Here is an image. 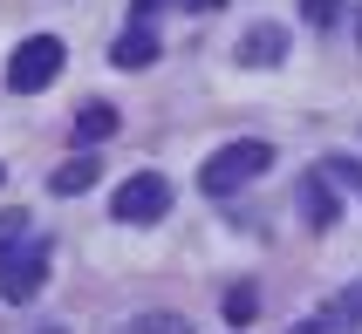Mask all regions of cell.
Masks as SVG:
<instances>
[{
    "label": "cell",
    "mask_w": 362,
    "mask_h": 334,
    "mask_svg": "<svg viewBox=\"0 0 362 334\" xmlns=\"http://www.w3.org/2000/svg\"><path fill=\"white\" fill-rule=\"evenodd\" d=\"M274 164V143H260V137H240V143H226V150H212L205 157V171H199V191L205 198H233L240 184H253V177Z\"/></svg>",
    "instance_id": "1"
},
{
    "label": "cell",
    "mask_w": 362,
    "mask_h": 334,
    "mask_svg": "<svg viewBox=\"0 0 362 334\" xmlns=\"http://www.w3.org/2000/svg\"><path fill=\"white\" fill-rule=\"evenodd\" d=\"M41 280H48V239H41V232H21L14 246L0 253V300L28 307V300L41 294Z\"/></svg>",
    "instance_id": "2"
},
{
    "label": "cell",
    "mask_w": 362,
    "mask_h": 334,
    "mask_svg": "<svg viewBox=\"0 0 362 334\" xmlns=\"http://www.w3.org/2000/svg\"><path fill=\"white\" fill-rule=\"evenodd\" d=\"M62 61H69V48H62L55 35H28V41L14 48V61H7V89H21V96H41V89L62 76Z\"/></svg>",
    "instance_id": "3"
},
{
    "label": "cell",
    "mask_w": 362,
    "mask_h": 334,
    "mask_svg": "<svg viewBox=\"0 0 362 334\" xmlns=\"http://www.w3.org/2000/svg\"><path fill=\"white\" fill-rule=\"evenodd\" d=\"M110 212L123 218V225H151V218L171 212V177L164 171H130L117 184V198H110Z\"/></svg>",
    "instance_id": "4"
},
{
    "label": "cell",
    "mask_w": 362,
    "mask_h": 334,
    "mask_svg": "<svg viewBox=\"0 0 362 334\" xmlns=\"http://www.w3.org/2000/svg\"><path fill=\"white\" fill-rule=\"evenodd\" d=\"M301 218H308V232H328L342 218V198H335V177L328 171H301Z\"/></svg>",
    "instance_id": "5"
},
{
    "label": "cell",
    "mask_w": 362,
    "mask_h": 334,
    "mask_svg": "<svg viewBox=\"0 0 362 334\" xmlns=\"http://www.w3.org/2000/svg\"><path fill=\"white\" fill-rule=\"evenodd\" d=\"M274 61H287V28L281 20H253L240 35V68H274Z\"/></svg>",
    "instance_id": "6"
},
{
    "label": "cell",
    "mask_w": 362,
    "mask_h": 334,
    "mask_svg": "<svg viewBox=\"0 0 362 334\" xmlns=\"http://www.w3.org/2000/svg\"><path fill=\"white\" fill-rule=\"evenodd\" d=\"M110 61H117V68H151V61H158V35H151L144 20H130V28L110 41Z\"/></svg>",
    "instance_id": "7"
},
{
    "label": "cell",
    "mask_w": 362,
    "mask_h": 334,
    "mask_svg": "<svg viewBox=\"0 0 362 334\" xmlns=\"http://www.w3.org/2000/svg\"><path fill=\"white\" fill-rule=\"evenodd\" d=\"M315 321H322L328 334H356L362 328V280H356V287H342L328 307H315Z\"/></svg>",
    "instance_id": "8"
},
{
    "label": "cell",
    "mask_w": 362,
    "mask_h": 334,
    "mask_svg": "<svg viewBox=\"0 0 362 334\" xmlns=\"http://www.w3.org/2000/svg\"><path fill=\"white\" fill-rule=\"evenodd\" d=\"M69 137H76V150H82V143H110V137H117V109H110V102H82Z\"/></svg>",
    "instance_id": "9"
},
{
    "label": "cell",
    "mask_w": 362,
    "mask_h": 334,
    "mask_svg": "<svg viewBox=\"0 0 362 334\" xmlns=\"http://www.w3.org/2000/svg\"><path fill=\"white\" fill-rule=\"evenodd\" d=\"M89 184H96V157H69L55 177H48V191H55V198H82Z\"/></svg>",
    "instance_id": "10"
},
{
    "label": "cell",
    "mask_w": 362,
    "mask_h": 334,
    "mask_svg": "<svg viewBox=\"0 0 362 334\" xmlns=\"http://www.w3.org/2000/svg\"><path fill=\"white\" fill-rule=\"evenodd\" d=\"M260 321V287L240 280V287H226V328H253Z\"/></svg>",
    "instance_id": "11"
},
{
    "label": "cell",
    "mask_w": 362,
    "mask_h": 334,
    "mask_svg": "<svg viewBox=\"0 0 362 334\" xmlns=\"http://www.w3.org/2000/svg\"><path fill=\"white\" fill-rule=\"evenodd\" d=\"M158 7H185V14H219L226 0H137V7H130V20H151Z\"/></svg>",
    "instance_id": "12"
},
{
    "label": "cell",
    "mask_w": 362,
    "mask_h": 334,
    "mask_svg": "<svg viewBox=\"0 0 362 334\" xmlns=\"http://www.w3.org/2000/svg\"><path fill=\"white\" fill-rule=\"evenodd\" d=\"M130 334H192V321H185V314H137Z\"/></svg>",
    "instance_id": "13"
},
{
    "label": "cell",
    "mask_w": 362,
    "mask_h": 334,
    "mask_svg": "<svg viewBox=\"0 0 362 334\" xmlns=\"http://www.w3.org/2000/svg\"><path fill=\"white\" fill-rule=\"evenodd\" d=\"M301 20L308 28H335V20H349V7L342 0H301Z\"/></svg>",
    "instance_id": "14"
},
{
    "label": "cell",
    "mask_w": 362,
    "mask_h": 334,
    "mask_svg": "<svg viewBox=\"0 0 362 334\" xmlns=\"http://www.w3.org/2000/svg\"><path fill=\"white\" fill-rule=\"evenodd\" d=\"M322 171H328V177H335V184H349V191H356V198H362V164H356V157H328V164H322Z\"/></svg>",
    "instance_id": "15"
},
{
    "label": "cell",
    "mask_w": 362,
    "mask_h": 334,
    "mask_svg": "<svg viewBox=\"0 0 362 334\" xmlns=\"http://www.w3.org/2000/svg\"><path fill=\"white\" fill-rule=\"evenodd\" d=\"M21 232H35V225H28V212H0V253H7Z\"/></svg>",
    "instance_id": "16"
},
{
    "label": "cell",
    "mask_w": 362,
    "mask_h": 334,
    "mask_svg": "<svg viewBox=\"0 0 362 334\" xmlns=\"http://www.w3.org/2000/svg\"><path fill=\"white\" fill-rule=\"evenodd\" d=\"M294 334H328V328H322V321H315V314H308V321H301V328H294Z\"/></svg>",
    "instance_id": "17"
},
{
    "label": "cell",
    "mask_w": 362,
    "mask_h": 334,
    "mask_svg": "<svg viewBox=\"0 0 362 334\" xmlns=\"http://www.w3.org/2000/svg\"><path fill=\"white\" fill-rule=\"evenodd\" d=\"M356 41H362V0H356Z\"/></svg>",
    "instance_id": "18"
},
{
    "label": "cell",
    "mask_w": 362,
    "mask_h": 334,
    "mask_svg": "<svg viewBox=\"0 0 362 334\" xmlns=\"http://www.w3.org/2000/svg\"><path fill=\"white\" fill-rule=\"evenodd\" d=\"M0 177H7V171H0Z\"/></svg>",
    "instance_id": "19"
}]
</instances>
